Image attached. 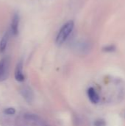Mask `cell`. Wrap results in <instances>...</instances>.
Returning a JSON list of instances; mask_svg holds the SVG:
<instances>
[{"label": "cell", "instance_id": "cell-6", "mask_svg": "<svg viewBox=\"0 0 125 126\" xmlns=\"http://www.w3.org/2000/svg\"><path fill=\"white\" fill-rule=\"evenodd\" d=\"M88 95L93 103H97L99 101V97L94 88H90L88 90Z\"/></svg>", "mask_w": 125, "mask_h": 126}, {"label": "cell", "instance_id": "cell-9", "mask_svg": "<svg viewBox=\"0 0 125 126\" xmlns=\"http://www.w3.org/2000/svg\"><path fill=\"white\" fill-rule=\"evenodd\" d=\"M4 113L8 115H13L15 113V110L13 108H7L4 110Z\"/></svg>", "mask_w": 125, "mask_h": 126}, {"label": "cell", "instance_id": "cell-11", "mask_svg": "<svg viewBox=\"0 0 125 126\" xmlns=\"http://www.w3.org/2000/svg\"><path fill=\"white\" fill-rule=\"evenodd\" d=\"M94 126H105V123L102 120H97L96 121V123H94Z\"/></svg>", "mask_w": 125, "mask_h": 126}, {"label": "cell", "instance_id": "cell-1", "mask_svg": "<svg viewBox=\"0 0 125 126\" xmlns=\"http://www.w3.org/2000/svg\"><path fill=\"white\" fill-rule=\"evenodd\" d=\"M74 27V21L70 20V21H67L66 23H65L62 26V27L60 28V30H59V32L57 35L56 40H55L56 43L58 45L63 44L68 39V38L72 32Z\"/></svg>", "mask_w": 125, "mask_h": 126}, {"label": "cell", "instance_id": "cell-2", "mask_svg": "<svg viewBox=\"0 0 125 126\" xmlns=\"http://www.w3.org/2000/svg\"><path fill=\"white\" fill-rule=\"evenodd\" d=\"M10 69V59L8 57L3 58L0 61V82L7 79Z\"/></svg>", "mask_w": 125, "mask_h": 126}, {"label": "cell", "instance_id": "cell-8", "mask_svg": "<svg viewBox=\"0 0 125 126\" xmlns=\"http://www.w3.org/2000/svg\"><path fill=\"white\" fill-rule=\"evenodd\" d=\"M24 118L28 121H38L39 117L36 114H26L24 115Z\"/></svg>", "mask_w": 125, "mask_h": 126}, {"label": "cell", "instance_id": "cell-3", "mask_svg": "<svg viewBox=\"0 0 125 126\" xmlns=\"http://www.w3.org/2000/svg\"><path fill=\"white\" fill-rule=\"evenodd\" d=\"M19 21H20V18H19V16L18 13H14V15L13 16V18H12V21H11V26H10V30H11V32L13 35L16 36L18 34V28H19Z\"/></svg>", "mask_w": 125, "mask_h": 126}, {"label": "cell", "instance_id": "cell-5", "mask_svg": "<svg viewBox=\"0 0 125 126\" xmlns=\"http://www.w3.org/2000/svg\"><path fill=\"white\" fill-rule=\"evenodd\" d=\"M15 78L17 81L22 82L24 80V75L23 74V65L21 62H19L15 70Z\"/></svg>", "mask_w": 125, "mask_h": 126}, {"label": "cell", "instance_id": "cell-10", "mask_svg": "<svg viewBox=\"0 0 125 126\" xmlns=\"http://www.w3.org/2000/svg\"><path fill=\"white\" fill-rule=\"evenodd\" d=\"M104 51H105V52H113V51H114L115 50V47H114V46H113V45H109V46H106V47H104Z\"/></svg>", "mask_w": 125, "mask_h": 126}, {"label": "cell", "instance_id": "cell-7", "mask_svg": "<svg viewBox=\"0 0 125 126\" xmlns=\"http://www.w3.org/2000/svg\"><path fill=\"white\" fill-rule=\"evenodd\" d=\"M8 40H9V32H6L0 41V52H3L5 50L7 46Z\"/></svg>", "mask_w": 125, "mask_h": 126}, {"label": "cell", "instance_id": "cell-4", "mask_svg": "<svg viewBox=\"0 0 125 126\" xmlns=\"http://www.w3.org/2000/svg\"><path fill=\"white\" fill-rule=\"evenodd\" d=\"M21 93L23 97L28 103H31L33 100V92L29 86H23L21 89Z\"/></svg>", "mask_w": 125, "mask_h": 126}]
</instances>
